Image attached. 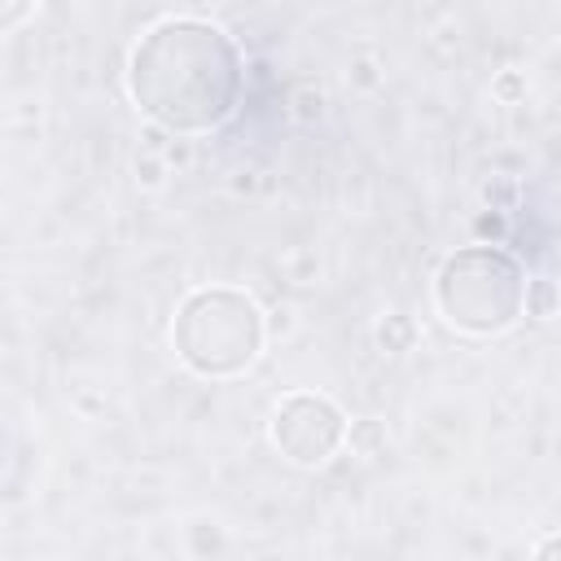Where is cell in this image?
<instances>
[{"label":"cell","instance_id":"7a4b0ae2","mask_svg":"<svg viewBox=\"0 0 561 561\" xmlns=\"http://www.w3.org/2000/svg\"><path fill=\"white\" fill-rule=\"evenodd\" d=\"M267 311L237 285H197L180 298L171 320L175 359L206 381L245 377L267 346Z\"/></svg>","mask_w":561,"mask_h":561},{"label":"cell","instance_id":"ba28073f","mask_svg":"<svg viewBox=\"0 0 561 561\" xmlns=\"http://www.w3.org/2000/svg\"><path fill=\"white\" fill-rule=\"evenodd\" d=\"M289 114H294L302 127L320 123V118H324V92H320L316 83H294V88H289Z\"/></svg>","mask_w":561,"mask_h":561},{"label":"cell","instance_id":"6da1fadb","mask_svg":"<svg viewBox=\"0 0 561 561\" xmlns=\"http://www.w3.org/2000/svg\"><path fill=\"white\" fill-rule=\"evenodd\" d=\"M127 96L167 136L219 131L237 105L245 66L232 35L206 18H162L127 53Z\"/></svg>","mask_w":561,"mask_h":561},{"label":"cell","instance_id":"7c38bea8","mask_svg":"<svg viewBox=\"0 0 561 561\" xmlns=\"http://www.w3.org/2000/svg\"><path fill=\"white\" fill-rule=\"evenodd\" d=\"M513 202H517V184H513V180L495 175V180H486V184H482V206H495V210H513Z\"/></svg>","mask_w":561,"mask_h":561},{"label":"cell","instance_id":"4fadbf2b","mask_svg":"<svg viewBox=\"0 0 561 561\" xmlns=\"http://www.w3.org/2000/svg\"><path fill=\"white\" fill-rule=\"evenodd\" d=\"M35 4H39V0H0V31L13 35V31L35 13Z\"/></svg>","mask_w":561,"mask_h":561},{"label":"cell","instance_id":"5b68a950","mask_svg":"<svg viewBox=\"0 0 561 561\" xmlns=\"http://www.w3.org/2000/svg\"><path fill=\"white\" fill-rule=\"evenodd\" d=\"M373 342L386 351V355H408L416 346V320L403 316V311H390L373 324Z\"/></svg>","mask_w":561,"mask_h":561},{"label":"cell","instance_id":"277c9868","mask_svg":"<svg viewBox=\"0 0 561 561\" xmlns=\"http://www.w3.org/2000/svg\"><path fill=\"white\" fill-rule=\"evenodd\" d=\"M346 430H351L346 412L320 390H289L276 399L267 416V438L294 469L329 465L346 447Z\"/></svg>","mask_w":561,"mask_h":561},{"label":"cell","instance_id":"52a82bcc","mask_svg":"<svg viewBox=\"0 0 561 561\" xmlns=\"http://www.w3.org/2000/svg\"><path fill=\"white\" fill-rule=\"evenodd\" d=\"M346 447L355 451V456H381L386 451V425L377 421V416H359V421H351V430H346Z\"/></svg>","mask_w":561,"mask_h":561},{"label":"cell","instance_id":"30bf717a","mask_svg":"<svg viewBox=\"0 0 561 561\" xmlns=\"http://www.w3.org/2000/svg\"><path fill=\"white\" fill-rule=\"evenodd\" d=\"M167 153L162 149H145L140 158H136V184L140 188H162L167 184Z\"/></svg>","mask_w":561,"mask_h":561},{"label":"cell","instance_id":"3957f363","mask_svg":"<svg viewBox=\"0 0 561 561\" xmlns=\"http://www.w3.org/2000/svg\"><path fill=\"white\" fill-rule=\"evenodd\" d=\"M526 267L517 254L473 241L451 250L434 272V307L465 337H500L526 316Z\"/></svg>","mask_w":561,"mask_h":561},{"label":"cell","instance_id":"8fae6325","mask_svg":"<svg viewBox=\"0 0 561 561\" xmlns=\"http://www.w3.org/2000/svg\"><path fill=\"white\" fill-rule=\"evenodd\" d=\"M491 96L504 101V105L526 101V75H522V70H500V75L491 79Z\"/></svg>","mask_w":561,"mask_h":561},{"label":"cell","instance_id":"9c48e42d","mask_svg":"<svg viewBox=\"0 0 561 561\" xmlns=\"http://www.w3.org/2000/svg\"><path fill=\"white\" fill-rule=\"evenodd\" d=\"M469 232H473V241H486V245H504V237H508V210L482 206V210L473 215Z\"/></svg>","mask_w":561,"mask_h":561},{"label":"cell","instance_id":"9a60e30c","mask_svg":"<svg viewBox=\"0 0 561 561\" xmlns=\"http://www.w3.org/2000/svg\"><path fill=\"white\" fill-rule=\"evenodd\" d=\"M530 552H535V557H561V535H548V539H539Z\"/></svg>","mask_w":561,"mask_h":561},{"label":"cell","instance_id":"5bb4252c","mask_svg":"<svg viewBox=\"0 0 561 561\" xmlns=\"http://www.w3.org/2000/svg\"><path fill=\"white\" fill-rule=\"evenodd\" d=\"M351 83H355V88H377V83H381L377 61H373V57H359V61L351 66Z\"/></svg>","mask_w":561,"mask_h":561},{"label":"cell","instance_id":"8992f818","mask_svg":"<svg viewBox=\"0 0 561 561\" xmlns=\"http://www.w3.org/2000/svg\"><path fill=\"white\" fill-rule=\"evenodd\" d=\"M557 311H561V289H557V280L530 276V280H526V316H530V320H552Z\"/></svg>","mask_w":561,"mask_h":561}]
</instances>
